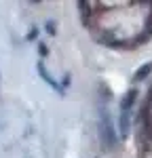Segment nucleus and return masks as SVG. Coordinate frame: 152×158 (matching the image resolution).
Masks as SVG:
<instances>
[{
  "instance_id": "nucleus-1",
  "label": "nucleus",
  "mask_w": 152,
  "mask_h": 158,
  "mask_svg": "<svg viewBox=\"0 0 152 158\" xmlns=\"http://www.w3.org/2000/svg\"><path fill=\"white\" fill-rule=\"evenodd\" d=\"M99 135H101V143L106 146V150H114V148H116V131L112 129V120H110L108 110H101Z\"/></svg>"
},
{
  "instance_id": "nucleus-2",
  "label": "nucleus",
  "mask_w": 152,
  "mask_h": 158,
  "mask_svg": "<svg viewBox=\"0 0 152 158\" xmlns=\"http://www.w3.org/2000/svg\"><path fill=\"white\" fill-rule=\"evenodd\" d=\"M38 72H40V76H42V78H44V82H47V85H51L53 89H57L59 93H63V89L57 85V80H55V78H51V74L47 72V68H44V63H42V61H38Z\"/></svg>"
},
{
  "instance_id": "nucleus-3",
  "label": "nucleus",
  "mask_w": 152,
  "mask_h": 158,
  "mask_svg": "<svg viewBox=\"0 0 152 158\" xmlns=\"http://www.w3.org/2000/svg\"><path fill=\"white\" fill-rule=\"evenodd\" d=\"M135 97H137V91H135V89L127 91V95L123 97V101H120V112H129L131 106H133V101H135Z\"/></svg>"
},
{
  "instance_id": "nucleus-4",
  "label": "nucleus",
  "mask_w": 152,
  "mask_h": 158,
  "mask_svg": "<svg viewBox=\"0 0 152 158\" xmlns=\"http://www.w3.org/2000/svg\"><path fill=\"white\" fill-rule=\"evenodd\" d=\"M150 74H152V61H150V63H144L137 72L133 74V78H135V80H144V78H148Z\"/></svg>"
},
{
  "instance_id": "nucleus-5",
  "label": "nucleus",
  "mask_w": 152,
  "mask_h": 158,
  "mask_svg": "<svg viewBox=\"0 0 152 158\" xmlns=\"http://www.w3.org/2000/svg\"><path fill=\"white\" fill-rule=\"evenodd\" d=\"M127 131H129V112H120V135L127 137Z\"/></svg>"
},
{
  "instance_id": "nucleus-6",
  "label": "nucleus",
  "mask_w": 152,
  "mask_h": 158,
  "mask_svg": "<svg viewBox=\"0 0 152 158\" xmlns=\"http://www.w3.org/2000/svg\"><path fill=\"white\" fill-rule=\"evenodd\" d=\"M47 32H49V34H55V25L51 23V21L47 23Z\"/></svg>"
}]
</instances>
